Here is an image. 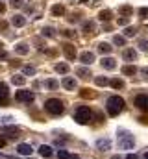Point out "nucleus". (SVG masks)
I'll return each instance as SVG.
<instances>
[{"instance_id": "obj_36", "label": "nucleus", "mask_w": 148, "mask_h": 159, "mask_svg": "<svg viewBox=\"0 0 148 159\" xmlns=\"http://www.w3.org/2000/svg\"><path fill=\"white\" fill-rule=\"evenodd\" d=\"M22 72H24V74H35V69L30 67V65H26V67H22Z\"/></svg>"}, {"instance_id": "obj_49", "label": "nucleus", "mask_w": 148, "mask_h": 159, "mask_svg": "<svg viewBox=\"0 0 148 159\" xmlns=\"http://www.w3.org/2000/svg\"><path fill=\"white\" fill-rule=\"evenodd\" d=\"M111 159H120V156H113Z\"/></svg>"}, {"instance_id": "obj_44", "label": "nucleus", "mask_w": 148, "mask_h": 159, "mask_svg": "<svg viewBox=\"0 0 148 159\" xmlns=\"http://www.w3.org/2000/svg\"><path fill=\"white\" fill-rule=\"evenodd\" d=\"M139 122H141V124H145V126H148V117H141Z\"/></svg>"}, {"instance_id": "obj_45", "label": "nucleus", "mask_w": 148, "mask_h": 159, "mask_svg": "<svg viewBox=\"0 0 148 159\" xmlns=\"http://www.w3.org/2000/svg\"><path fill=\"white\" fill-rule=\"evenodd\" d=\"M4 146H6V139L0 135V148H4Z\"/></svg>"}, {"instance_id": "obj_7", "label": "nucleus", "mask_w": 148, "mask_h": 159, "mask_svg": "<svg viewBox=\"0 0 148 159\" xmlns=\"http://www.w3.org/2000/svg\"><path fill=\"white\" fill-rule=\"evenodd\" d=\"M2 133H6L9 139H19L21 137V129L15 128V126H4L2 128Z\"/></svg>"}, {"instance_id": "obj_24", "label": "nucleus", "mask_w": 148, "mask_h": 159, "mask_svg": "<svg viewBox=\"0 0 148 159\" xmlns=\"http://www.w3.org/2000/svg\"><path fill=\"white\" fill-rule=\"evenodd\" d=\"M56 72L67 74V72H69V65H67V63H58V65H56Z\"/></svg>"}, {"instance_id": "obj_26", "label": "nucleus", "mask_w": 148, "mask_h": 159, "mask_svg": "<svg viewBox=\"0 0 148 159\" xmlns=\"http://www.w3.org/2000/svg\"><path fill=\"white\" fill-rule=\"evenodd\" d=\"M98 50H100L102 54H109L111 50H113V46L108 44V43H100V44H98Z\"/></svg>"}, {"instance_id": "obj_47", "label": "nucleus", "mask_w": 148, "mask_h": 159, "mask_svg": "<svg viewBox=\"0 0 148 159\" xmlns=\"http://www.w3.org/2000/svg\"><path fill=\"white\" fill-rule=\"evenodd\" d=\"M126 159H139V157H137L135 154H128V156H126Z\"/></svg>"}, {"instance_id": "obj_32", "label": "nucleus", "mask_w": 148, "mask_h": 159, "mask_svg": "<svg viewBox=\"0 0 148 159\" xmlns=\"http://www.w3.org/2000/svg\"><path fill=\"white\" fill-rule=\"evenodd\" d=\"M135 34H137V30H135V28H132V26H130V28H126V32H124V35H126V37H133Z\"/></svg>"}, {"instance_id": "obj_8", "label": "nucleus", "mask_w": 148, "mask_h": 159, "mask_svg": "<svg viewBox=\"0 0 148 159\" xmlns=\"http://www.w3.org/2000/svg\"><path fill=\"white\" fill-rule=\"evenodd\" d=\"M9 102V91H7V85L0 81V106H7Z\"/></svg>"}, {"instance_id": "obj_28", "label": "nucleus", "mask_w": 148, "mask_h": 159, "mask_svg": "<svg viewBox=\"0 0 148 159\" xmlns=\"http://www.w3.org/2000/svg\"><path fill=\"white\" fill-rule=\"evenodd\" d=\"M11 81H13L15 85H24V83H26V78H24V76H21V74H15V76L11 78Z\"/></svg>"}, {"instance_id": "obj_1", "label": "nucleus", "mask_w": 148, "mask_h": 159, "mask_svg": "<svg viewBox=\"0 0 148 159\" xmlns=\"http://www.w3.org/2000/svg\"><path fill=\"white\" fill-rule=\"evenodd\" d=\"M74 120L78 124H89L93 120V111L87 107V106H78L74 109Z\"/></svg>"}, {"instance_id": "obj_18", "label": "nucleus", "mask_w": 148, "mask_h": 159, "mask_svg": "<svg viewBox=\"0 0 148 159\" xmlns=\"http://www.w3.org/2000/svg\"><path fill=\"white\" fill-rule=\"evenodd\" d=\"M76 85H78V83H76V80H74V78H69V76H67V78H63V87H65V89L74 91V89H76Z\"/></svg>"}, {"instance_id": "obj_13", "label": "nucleus", "mask_w": 148, "mask_h": 159, "mask_svg": "<svg viewBox=\"0 0 148 159\" xmlns=\"http://www.w3.org/2000/svg\"><path fill=\"white\" fill-rule=\"evenodd\" d=\"M80 59H81L83 65H91V63L95 61V54H93V52H83V54L80 56Z\"/></svg>"}, {"instance_id": "obj_6", "label": "nucleus", "mask_w": 148, "mask_h": 159, "mask_svg": "<svg viewBox=\"0 0 148 159\" xmlns=\"http://www.w3.org/2000/svg\"><path fill=\"white\" fill-rule=\"evenodd\" d=\"M135 106H137L141 111L148 113V94H139V96H135Z\"/></svg>"}, {"instance_id": "obj_9", "label": "nucleus", "mask_w": 148, "mask_h": 159, "mask_svg": "<svg viewBox=\"0 0 148 159\" xmlns=\"http://www.w3.org/2000/svg\"><path fill=\"white\" fill-rule=\"evenodd\" d=\"M63 54H65V57H67V59H71V61H72L74 57H76V46L71 44V43H65V44H63Z\"/></svg>"}, {"instance_id": "obj_14", "label": "nucleus", "mask_w": 148, "mask_h": 159, "mask_svg": "<svg viewBox=\"0 0 148 159\" xmlns=\"http://www.w3.org/2000/svg\"><path fill=\"white\" fill-rule=\"evenodd\" d=\"M96 148H98V150H104V152L109 150L111 148V141L109 139H98V141H96Z\"/></svg>"}, {"instance_id": "obj_17", "label": "nucleus", "mask_w": 148, "mask_h": 159, "mask_svg": "<svg viewBox=\"0 0 148 159\" xmlns=\"http://www.w3.org/2000/svg\"><path fill=\"white\" fill-rule=\"evenodd\" d=\"M15 52H17V54H21V56H26V54L30 52V46H28L26 43H19V44L15 46Z\"/></svg>"}, {"instance_id": "obj_4", "label": "nucleus", "mask_w": 148, "mask_h": 159, "mask_svg": "<svg viewBox=\"0 0 148 159\" xmlns=\"http://www.w3.org/2000/svg\"><path fill=\"white\" fill-rule=\"evenodd\" d=\"M44 109H46L50 115H61V113L65 111V106H63L61 100H58V98H50V100L44 102Z\"/></svg>"}, {"instance_id": "obj_37", "label": "nucleus", "mask_w": 148, "mask_h": 159, "mask_svg": "<svg viewBox=\"0 0 148 159\" xmlns=\"http://www.w3.org/2000/svg\"><path fill=\"white\" fill-rule=\"evenodd\" d=\"M139 46H141V50L148 52V41L146 39H141V41H139Z\"/></svg>"}, {"instance_id": "obj_16", "label": "nucleus", "mask_w": 148, "mask_h": 159, "mask_svg": "<svg viewBox=\"0 0 148 159\" xmlns=\"http://www.w3.org/2000/svg\"><path fill=\"white\" fill-rule=\"evenodd\" d=\"M83 32H85V34H89V35L96 34V24H95L93 20H89V22H83Z\"/></svg>"}, {"instance_id": "obj_39", "label": "nucleus", "mask_w": 148, "mask_h": 159, "mask_svg": "<svg viewBox=\"0 0 148 159\" xmlns=\"http://www.w3.org/2000/svg\"><path fill=\"white\" fill-rule=\"evenodd\" d=\"M22 4H24V0H11V6L13 7H21Z\"/></svg>"}, {"instance_id": "obj_27", "label": "nucleus", "mask_w": 148, "mask_h": 159, "mask_svg": "<svg viewBox=\"0 0 148 159\" xmlns=\"http://www.w3.org/2000/svg\"><path fill=\"white\" fill-rule=\"evenodd\" d=\"M109 85L113 87V89H122V87H124V81H122L120 78H115V80L109 81Z\"/></svg>"}, {"instance_id": "obj_22", "label": "nucleus", "mask_w": 148, "mask_h": 159, "mask_svg": "<svg viewBox=\"0 0 148 159\" xmlns=\"http://www.w3.org/2000/svg\"><path fill=\"white\" fill-rule=\"evenodd\" d=\"M39 154H41L43 157H50V156H52V148L46 146V144H41V146H39Z\"/></svg>"}, {"instance_id": "obj_46", "label": "nucleus", "mask_w": 148, "mask_h": 159, "mask_svg": "<svg viewBox=\"0 0 148 159\" xmlns=\"http://www.w3.org/2000/svg\"><path fill=\"white\" fill-rule=\"evenodd\" d=\"M69 20H71V22H76V20H78V15H71Z\"/></svg>"}, {"instance_id": "obj_41", "label": "nucleus", "mask_w": 148, "mask_h": 159, "mask_svg": "<svg viewBox=\"0 0 148 159\" xmlns=\"http://www.w3.org/2000/svg\"><path fill=\"white\" fill-rule=\"evenodd\" d=\"M6 57H7V52L4 48H0V59H6Z\"/></svg>"}, {"instance_id": "obj_2", "label": "nucleus", "mask_w": 148, "mask_h": 159, "mask_svg": "<svg viewBox=\"0 0 148 159\" xmlns=\"http://www.w3.org/2000/svg\"><path fill=\"white\" fill-rule=\"evenodd\" d=\"M117 139H118V146H120L122 150H132V148H133V144H135L133 135H132L130 131H126V129H118Z\"/></svg>"}, {"instance_id": "obj_3", "label": "nucleus", "mask_w": 148, "mask_h": 159, "mask_svg": "<svg viewBox=\"0 0 148 159\" xmlns=\"http://www.w3.org/2000/svg\"><path fill=\"white\" fill-rule=\"evenodd\" d=\"M124 109V98L120 96H109L108 98V113L111 117H117Z\"/></svg>"}, {"instance_id": "obj_15", "label": "nucleus", "mask_w": 148, "mask_h": 159, "mask_svg": "<svg viewBox=\"0 0 148 159\" xmlns=\"http://www.w3.org/2000/svg\"><path fill=\"white\" fill-rule=\"evenodd\" d=\"M11 24H13L15 28H22V26L26 24V19H24L22 15H15V17L11 19Z\"/></svg>"}, {"instance_id": "obj_11", "label": "nucleus", "mask_w": 148, "mask_h": 159, "mask_svg": "<svg viewBox=\"0 0 148 159\" xmlns=\"http://www.w3.org/2000/svg\"><path fill=\"white\" fill-rule=\"evenodd\" d=\"M17 152H19L21 156H30V154L34 152V148H32L30 144H26V143H22V144H19V146H17Z\"/></svg>"}, {"instance_id": "obj_33", "label": "nucleus", "mask_w": 148, "mask_h": 159, "mask_svg": "<svg viewBox=\"0 0 148 159\" xmlns=\"http://www.w3.org/2000/svg\"><path fill=\"white\" fill-rule=\"evenodd\" d=\"M43 35H46V37H54V35H56V34H54V28H50V26L44 28V30H43Z\"/></svg>"}, {"instance_id": "obj_35", "label": "nucleus", "mask_w": 148, "mask_h": 159, "mask_svg": "<svg viewBox=\"0 0 148 159\" xmlns=\"http://www.w3.org/2000/svg\"><path fill=\"white\" fill-rule=\"evenodd\" d=\"M58 157L59 159H71V154H69L67 150H59V152H58Z\"/></svg>"}, {"instance_id": "obj_40", "label": "nucleus", "mask_w": 148, "mask_h": 159, "mask_svg": "<svg viewBox=\"0 0 148 159\" xmlns=\"http://www.w3.org/2000/svg\"><path fill=\"white\" fill-rule=\"evenodd\" d=\"M118 24H120V26H126V24H128V19H126V17L118 19Z\"/></svg>"}, {"instance_id": "obj_23", "label": "nucleus", "mask_w": 148, "mask_h": 159, "mask_svg": "<svg viewBox=\"0 0 148 159\" xmlns=\"http://www.w3.org/2000/svg\"><path fill=\"white\" fill-rule=\"evenodd\" d=\"M76 74H78V76H80V78H89V76H91V70H89V69H85V67H80V69H76Z\"/></svg>"}, {"instance_id": "obj_31", "label": "nucleus", "mask_w": 148, "mask_h": 159, "mask_svg": "<svg viewBox=\"0 0 148 159\" xmlns=\"http://www.w3.org/2000/svg\"><path fill=\"white\" fill-rule=\"evenodd\" d=\"M95 81H96V85H100V87H106V85L109 83V80H108V78H102V76H98Z\"/></svg>"}, {"instance_id": "obj_5", "label": "nucleus", "mask_w": 148, "mask_h": 159, "mask_svg": "<svg viewBox=\"0 0 148 159\" xmlns=\"http://www.w3.org/2000/svg\"><path fill=\"white\" fill-rule=\"evenodd\" d=\"M34 98H35V94L32 93V91H19L17 94H15V100L17 102H34Z\"/></svg>"}, {"instance_id": "obj_34", "label": "nucleus", "mask_w": 148, "mask_h": 159, "mask_svg": "<svg viewBox=\"0 0 148 159\" xmlns=\"http://www.w3.org/2000/svg\"><path fill=\"white\" fill-rule=\"evenodd\" d=\"M46 87H48V89H58L59 83H58L56 80H48V81H46Z\"/></svg>"}, {"instance_id": "obj_25", "label": "nucleus", "mask_w": 148, "mask_h": 159, "mask_svg": "<svg viewBox=\"0 0 148 159\" xmlns=\"http://www.w3.org/2000/svg\"><path fill=\"white\" fill-rule=\"evenodd\" d=\"M80 96H81V98H95L96 93H93L91 89H81V91H80Z\"/></svg>"}, {"instance_id": "obj_50", "label": "nucleus", "mask_w": 148, "mask_h": 159, "mask_svg": "<svg viewBox=\"0 0 148 159\" xmlns=\"http://www.w3.org/2000/svg\"><path fill=\"white\" fill-rule=\"evenodd\" d=\"M145 159H148V152H146V154H145Z\"/></svg>"}, {"instance_id": "obj_20", "label": "nucleus", "mask_w": 148, "mask_h": 159, "mask_svg": "<svg viewBox=\"0 0 148 159\" xmlns=\"http://www.w3.org/2000/svg\"><path fill=\"white\" fill-rule=\"evenodd\" d=\"M65 13V7L61 6V4H56V6H52V15L54 17H61Z\"/></svg>"}, {"instance_id": "obj_38", "label": "nucleus", "mask_w": 148, "mask_h": 159, "mask_svg": "<svg viewBox=\"0 0 148 159\" xmlns=\"http://www.w3.org/2000/svg\"><path fill=\"white\" fill-rule=\"evenodd\" d=\"M139 15H141L143 19H148V7H141V9H139Z\"/></svg>"}, {"instance_id": "obj_42", "label": "nucleus", "mask_w": 148, "mask_h": 159, "mask_svg": "<svg viewBox=\"0 0 148 159\" xmlns=\"http://www.w3.org/2000/svg\"><path fill=\"white\" fill-rule=\"evenodd\" d=\"M63 35H65V37H74V32H71V30H65V32H63Z\"/></svg>"}, {"instance_id": "obj_12", "label": "nucleus", "mask_w": 148, "mask_h": 159, "mask_svg": "<svg viewBox=\"0 0 148 159\" xmlns=\"http://www.w3.org/2000/svg\"><path fill=\"white\" fill-rule=\"evenodd\" d=\"M100 63H102V67H104L106 70H113V69L117 67V61H115L113 57H104Z\"/></svg>"}, {"instance_id": "obj_19", "label": "nucleus", "mask_w": 148, "mask_h": 159, "mask_svg": "<svg viewBox=\"0 0 148 159\" xmlns=\"http://www.w3.org/2000/svg\"><path fill=\"white\" fill-rule=\"evenodd\" d=\"M111 17H113V13H111L109 9H102V11H100V15H98V19H100L102 22H108V20H111Z\"/></svg>"}, {"instance_id": "obj_21", "label": "nucleus", "mask_w": 148, "mask_h": 159, "mask_svg": "<svg viewBox=\"0 0 148 159\" xmlns=\"http://www.w3.org/2000/svg\"><path fill=\"white\" fill-rule=\"evenodd\" d=\"M137 72V67L135 65H126V67H122V74H126V76H133Z\"/></svg>"}, {"instance_id": "obj_48", "label": "nucleus", "mask_w": 148, "mask_h": 159, "mask_svg": "<svg viewBox=\"0 0 148 159\" xmlns=\"http://www.w3.org/2000/svg\"><path fill=\"white\" fill-rule=\"evenodd\" d=\"M6 11V6H4V2H0V13H4Z\"/></svg>"}, {"instance_id": "obj_29", "label": "nucleus", "mask_w": 148, "mask_h": 159, "mask_svg": "<svg viewBox=\"0 0 148 159\" xmlns=\"http://www.w3.org/2000/svg\"><path fill=\"white\" fill-rule=\"evenodd\" d=\"M118 13H120V15H132V13H133V7L122 6V7H118Z\"/></svg>"}, {"instance_id": "obj_10", "label": "nucleus", "mask_w": 148, "mask_h": 159, "mask_svg": "<svg viewBox=\"0 0 148 159\" xmlns=\"http://www.w3.org/2000/svg\"><path fill=\"white\" fill-rule=\"evenodd\" d=\"M122 57H124L126 61H135V59H137V52H135L133 48H126V50L122 52Z\"/></svg>"}, {"instance_id": "obj_43", "label": "nucleus", "mask_w": 148, "mask_h": 159, "mask_svg": "<svg viewBox=\"0 0 148 159\" xmlns=\"http://www.w3.org/2000/svg\"><path fill=\"white\" fill-rule=\"evenodd\" d=\"M6 28H7V22H6V20H0V30H2V32H4V30H6Z\"/></svg>"}, {"instance_id": "obj_30", "label": "nucleus", "mask_w": 148, "mask_h": 159, "mask_svg": "<svg viewBox=\"0 0 148 159\" xmlns=\"http://www.w3.org/2000/svg\"><path fill=\"white\" fill-rule=\"evenodd\" d=\"M113 43L118 44V46H124V44H126V39H124L122 35H115V37H113Z\"/></svg>"}]
</instances>
